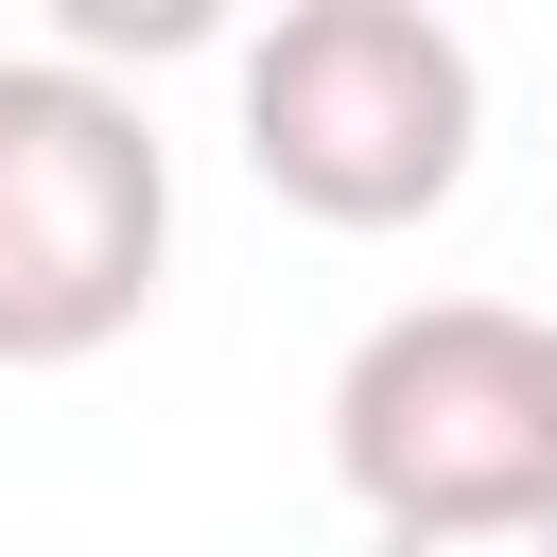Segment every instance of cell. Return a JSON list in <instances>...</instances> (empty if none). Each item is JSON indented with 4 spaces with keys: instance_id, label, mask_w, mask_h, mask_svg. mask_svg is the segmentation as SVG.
Segmentation results:
<instances>
[{
    "instance_id": "cell-1",
    "label": "cell",
    "mask_w": 557,
    "mask_h": 557,
    "mask_svg": "<svg viewBox=\"0 0 557 557\" xmlns=\"http://www.w3.org/2000/svg\"><path fill=\"white\" fill-rule=\"evenodd\" d=\"M470 139H487V70L435 0H278L244 35V174L296 226L383 244L470 191Z\"/></svg>"
},
{
    "instance_id": "cell-2",
    "label": "cell",
    "mask_w": 557,
    "mask_h": 557,
    "mask_svg": "<svg viewBox=\"0 0 557 557\" xmlns=\"http://www.w3.org/2000/svg\"><path fill=\"white\" fill-rule=\"evenodd\" d=\"M331 487L366 540L540 522L557 505V313L522 296H418L331 366Z\"/></svg>"
},
{
    "instance_id": "cell-3",
    "label": "cell",
    "mask_w": 557,
    "mask_h": 557,
    "mask_svg": "<svg viewBox=\"0 0 557 557\" xmlns=\"http://www.w3.org/2000/svg\"><path fill=\"white\" fill-rule=\"evenodd\" d=\"M174 278V139L70 52H0V366H87Z\"/></svg>"
},
{
    "instance_id": "cell-4",
    "label": "cell",
    "mask_w": 557,
    "mask_h": 557,
    "mask_svg": "<svg viewBox=\"0 0 557 557\" xmlns=\"http://www.w3.org/2000/svg\"><path fill=\"white\" fill-rule=\"evenodd\" d=\"M366 557H557V505L540 522H453V540H366Z\"/></svg>"
}]
</instances>
